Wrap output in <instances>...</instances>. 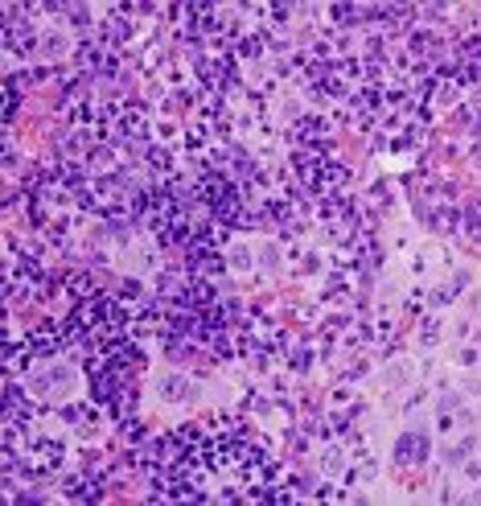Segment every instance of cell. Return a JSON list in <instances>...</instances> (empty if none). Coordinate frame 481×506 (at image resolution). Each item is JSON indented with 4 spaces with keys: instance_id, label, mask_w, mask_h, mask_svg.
I'll return each mask as SVG.
<instances>
[{
    "instance_id": "cell-6",
    "label": "cell",
    "mask_w": 481,
    "mask_h": 506,
    "mask_svg": "<svg viewBox=\"0 0 481 506\" xmlns=\"http://www.w3.org/2000/svg\"><path fill=\"white\" fill-rule=\"evenodd\" d=\"M78 58H83L87 66H95V46H83V49H78Z\"/></svg>"
},
{
    "instance_id": "cell-3",
    "label": "cell",
    "mask_w": 481,
    "mask_h": 506,
    "mask_svg": "<svg viewBox=\"0 0 481 506\" xmlns=\"http://www.w3.org/2000/svg\"><path fill=\"white\" fill-rule=\"evenodd\" d=\"M71 292L74 296H91V280L87 276H71Z\"/></svg>"
},
{
    "instance_id": "cell-4",
    "label": "cell",
    "mask_w": 481,
    "mask_h": 506,
    "mask_svg": "<svg viewBox=\"0 0 481 506\" xmlns=\"http://www.w3.org/2000/svg\"><path fill=\"white\" fill-rule=\"evenodd\" d=\"M321 132H325L321 120H305V128H300V136H321Z\"/></svg>"
},
{
    "instance_id": "cell-2",
    "label": "cell",
    "mask_w": 481,
    "mask_h": 506,
    "mask_svg": "<svg viewBox=\"0 0 481 506\" xmlns=\"http://www.w3.org/2000/svg\"><path fill=\"white\" fill-rule=\"evenodd\" d=\"M210 301H214V284H206V280L190 284V292L181 296V305H185V309H202V305H210Z\"/></svg>"
},
{
    "instance_id": "cell-1",
    "label": "cell",
    "mask_w": 481,
    "mask_h": 506,
    "mask_svg": "<svg viewBox=\"0 0 481 506\" xmlns=\"http://www.w3.org/2000/svg\"><path fill=\"white\" fill-rule=\"evenodd\" d=\"M29 346H33L37 354H54V350L62 346V334H58L54 325H37V330L29 334Z\"/></svg>"
},
{
    "instance_id": "cell-5",
    "label": "cell",
    "mask_w": 481,
    "mask_h": 506,
    "mask_svg": "<svg viewBox=\"0 0 481 506\" xmlns=\"http://www.w3.org/2000/svg\"><path fill=\"white\" fill-rule=\"evenodd\" d=\"M469 62H473V66H481V37H473V42H469Z\"/></svg>"
}]
</instances>
